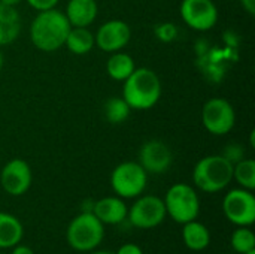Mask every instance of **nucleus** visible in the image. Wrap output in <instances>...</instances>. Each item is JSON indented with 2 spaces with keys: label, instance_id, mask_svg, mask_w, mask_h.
Wrapping results in <instances>:
<instances>
[{
  "label": "nucleus",
  "instance_id": "obj_1",
  "mask_svg": "<svg viewBox=\"0 0 255 254\" xmlns=\"http://www.w3.org/2000/svg\"><path fill=\"white\" fill-rule=\"evenodd\" d=\"M70 22L57 7L40 10L30 24L31 43L42 52H54L64 46Z\"/></svg>",
  "mask_w": 255,
  "mask_h": 254
},
{
  "label": "nucleus",
  "instance_id": "obj_2",
  "mask_svg": "<svg viewBox=\"0 0 255 254\" xmlns=\"http://www.w3.org/2000/svg\"><path fill=\"white\" fill-rule=\"evenodd\" d=\"M160 76L149 67H136L124 81L123 97L136 111H148L154 108L161 97Z\"/></svg>",
  "mask_w": 255,
  "mask_h": 254
},
{
  "label": "nucleus",
  "instance_id": "obj_3",
  "mask_svg": "<svg viewBox=\"0 0 255 254\" xmlns=\"http://www.w3.org/2000/svg\"><path fill=\"white\" fill-rule=\"evenodd\" d=\"M233 181V163L223 154H212L200 159L193 169L194 186L205 193H218Z\"/></svg>",
  "mask_w": 255,
  "mask_h": 254
},
{
  "label": "nucleus",
  "instance_id": "obj_4",
  "mask_svg": "<svg viewBox=\"0 0 255 254\" xmlns=\"http://www.w3.org/2000/svg\"><path fill=\"white\" fill-rule=\"evenodd\" d=\"M66 238L73 250L93 252L105 238V225L93 213H81L69 223Z\"/></svg>",
  "mask_w": 255,
  "mask_h": 254
},
{
  "label": "nucleus",
  "instance_id": "obj_5",
  "mask_svg": "<svg viewBox=\"0 0 255 254\" xmlns=\"http://www.w3.org/2000/svg\"><path fill=\"white\" fill-rule=\"evenodd\" d=\"M163 202L167 216L179 225L197 220L200 214V199L196 189L184 183L173 184L166 192Z\"/></svg>",
  "mask_w": 255,
  "mask_h": 254
},
{
  "label": "nucleus",
  "instance_id": "obj_6",
  "mask_svg": "<svg viewBox=\"0 0 255 254\" xmlns=\"http://www.w3.org/2000/svg\"><path fill=\"white\" fill-rule=\"evenodd\" d=\"M148 184V174L139 162H123L111 174V187L121 199L140 196Z\"/></svg>",
  "mask_w": 255,
  "mask_h": 254
},
{
  "label": "nucleus",
  "instance_id": "obj_7",
  "mask_svg": "<svg viewBox=\"0 0 255 254\" xmlns=\"http://www.w3.org/2000/svg\"><path fill=\"white\" fill-rule=\"evenodd\" d=\"M202 124L214 136H224L236 126L235 106L224 97H212L202 108Z\"/></svg>",
  "mask_w": 255,
  "mask_h": 254
},
{
  "label": "nucleus",
  "instance_id": "obj_8",
  "mask_svg": "<svg viewBox=\"0 0 255 254\" xmlns=\"http://www.w3.org/2000/svg\"><path fill=\"white\" fill-rule=\"evenodd\" d=\"M166 207L161 198L155 195L137 196L134 204L127 211V219L133 228L154 229L166 219Z\"/></svg>",
  "mask_w": 255,
  "mask_h": 254
},
{
  "label": "nucleus",
  "instance_id": "obj_9",
  "mask_svg": "<svg viewBox=\"0 0 255 254\" xmlns=\"http://www.w3.org/2000/svg\"><path fill=\"white\" fill-rule=\"evenodd\" d=\"M226 219L235 226L251 228L255 222V196L247 189H232L223 199Z\"/></svg>",
  "mask_w": 255,
  "mask_h": 254
},
{
  "label": "nucleus",
  "instance_id": "obj_10",
  "mask_svg": "<svg viewBox=\"0 0 255 254\" xmlns=\"http://www.w3.org/2000/svg\"><path fill=\"white\" fill-rule=\"evenodd\" d=\"M179 13L182 21L196 31L212 30L220 18L218 7L212 0H182Z\"/></svg>",
  "mask_w": 255,
  "mask_h": 254
},
{
  "label": "nucleus",
  "instance_id": "obj_11",
  "mask_svg": "<svg viewBox=\"0 0 255 254\" xmlns=\"http://www.w3.org/2000/svg\"><path fill=\"white\" fill-rule=\"evenodd\" d=\"M33 183V172L24 159L9 160L0 172V186L10 196L25 195Z\"/></svg>",
  "mask_w": 255,
  "mask_h": 254
},
{
  "label": "nucleus",
  "instance_id": "obj_12",
  "mask_svg": "<svg viewBox=\"0 0 255 254\" xmlns=\"http://www.w3.org/2000/svg\"><path fill=\"white\" fill-rule=\"evenodd\" d=\"M131 39V28L123 19H109L105 21L94 34L96 46L103 52L112 54L123 51Z\"/></svg>",
  "mask_w": 255,
  "mask_h": 254
},
{
  "label": "nucleus",
  "instance_id": "obj_13",
  "mask_svg": "<svg viewBox=\"0 0 255 254\" xmlns=\"http://www.w3.org/2000/svg\"><path fill=\"white\" fill-rule=\"evenodd\" d=\"M173 163V153L169 145L160 139L143 142L139 150V165L146 174H164Z\"/></svg>",
  "mask_w": 255,
  "mask_h": 254
},
{
  "label": "nucleus",
  "instance_id": "obj_14",
  "mask_svg": "<svg viewBox=\"0 0 255 254\" xmlns=\"http://www.w3.org/2000/svg\"><path fill=\"white\" fill-rule=\"evenodd\" d=\"M128 207L126 205L124 199L120 196H106L94 202L93 214L106 226V225H120L127 219Z\"/></svg>",
  "mask_w": 255,
  "mask_h": 254
},
{
  "label": "nucleus",
  "instance_id": "obj_15",
  "mask_svg": "<svg viewBox=\"0 0 255 254\" xmlns=\"http://www.w3.org/2000/svg\"><path fill=\"white\" fill-rule=\"evenodd\" d=\"M64 15L72 27H88L99 15L97 0H69Z\"/></svg>",
  "mask_w": 255,
  "mask_h": 254
},
{
  "label": "nucleus",
  "instance_id": "obj_16",
  "mask_svg": "<svg viewBox=\"0 0 255 254\" xmlns=\"http://www.w3.org/2000/svg\"><path fill=\"white\" fill-rule=\"evenodd\" d=\"M21 15L15 6L0 3V46L13 43L21 33Z\"/></svg>",
  "mask_w": 255,
  "mask_h": 254
},
{
  "label": "nucleus",
  "instance_id": "obj_17",
  "mask_svg": "<svg viewBox=\"0 0 255 254\" xmlns=\"http://www.w3.org/2000/svg\"><path fill=\"white\" fill-rule=\"evenodd\" d=\"M182 240L188 250L191 252H203L211 244V232L197 220H191L182 225Z\"/></svg>",
  "mask_w": 255,
  "mask_h": 254
},
{
  "label": "nucleus",
  "instance_id": "obj_18",
  "mask_svg": "<svg viewBox=\"0 0 255 254\" xmlns=\"http://www.w3.org/2000/svg\"><path fill=\"white\" fill-rule=\"evenodd\" d=\"M22 235V223L15 216L0 211V250L15 247L21 243Z\"/></svg>",
  "mask_w": 255,
  "mask_h": 254
},
{
  "label": "nucleus",
  "instance_id": "obj_19",
  "mask_svg": "<svg viewBox=\"0 0 255 254\" xmlns=\"http://www.w3.org/2000/svg\"><path fill=\"white\" fill-rule=\"evenodd\" d=\"M64 46L75 55H85L94 46V33L88 27H70Z\"/></svg>",
  "mask_w": 255,
  "mask_h": 254
},
{
  "label": "nucleus",
  "instance_id": "obj_20",
  "mask_svg": "<svg viewBox=\"0 0 255 254\" xmlns=\"http://www.w3.org/2000/svg\"><path fill=\"white\" fill-rule=\"evenodd\" d=\"M136 69V63L133 57L124 51H117L112 52L111 57L106 61V73L109 75L111 79L124 82Z\"/></svg>",
  "mask_w": 255,
  "mask_h": 254
},
{
  "label": "nucleus",
  "instance_id": "obj_21",
  "mask_svg": "<svg viewBox=\"0 0 255 254\" xmlns=\"http://www.w3.org/2000/svg\"><path fill=\"white\" fill-rule=\"evenodd\" d=\"M131 111L133 109L124 100L123 96L121 97L120 96L109 97L103 105V115H105L106 121L111 124H123L124 121H127Z\"/></svg>",
  "mask_w": 255,
  "mask_h": 254
},
{
  "label": "nucleus",
  "instance_id": "obj_22",
  "mask_svg": "<svg viewBox=\"0 0 255 254\" xmlns=\"http://www.w3.org/2000/svg\"><path fill=\"white\" fill-rule=\"evenodd\" d=\"M233 180L247 190L254 192L255 189V160L242 159L233 165Z\"/></svg>",
  "mask_w": 255,
  "mask_h": 254
},
{
  "label": "nucleus",
  "instance_id": "obj_23",
  "mask_svg": "<svg viewBox=\"0 0 255 254\" xmlns=\"http://www.w3.org/2000/svg\"><path fill=\"white\" fill-rule=\"evenodd\" d=\"M230 244L233 250L239 254H247L255 252V235L248 226H238L232 234Z\"/></svg>",
  "mask_w": 255,
  "mask_h": 254
},
{
  "label": "nucleus",
  "instance_id": "obj_24",
  "mask_svg": "<svg viewBox=\"0 0 255 254\" xmlns=\"http://www.w3.org/2000/svg\"><path fill=\"white\" fill-rule=\"evenodd\" d=\"M155 36L161 42H173L178 37V27L172 22H161L155 25Z\"/></svg>",
  "mask_w": 255,
  "mask_h": 254
},
{
  "label": "nucleus",
  "instance_id": "obj_25",
  "mask_svg": "<svg viewBox=\"0 0 255 254\" xmlns=\"http://www.w3.org/2000/svg\"><path fill=\"white\" fill-rule=\"evenodd\" d=\"M244 154H245V151L238 145V144H229V147L224 150V153H223V156L229 160V162H232L233 165L236 163V162H239V160H242L244 159Z\"/></svg>",
  "mask_w": 255,
  "mask_h": 254
},
{
  "label": "nucleus",
  "instance_id": "obj_26",
  "mask_svg": "<svg viewBox=\"0 0 255 254\" xmlns=\"http://www.w3.org/2000/svg\"><path fill=\"white\" fill-rule=\"evenodd\" d=\"M34 10L40 12V10H48L52 9L58 4L60 0H25Z\"/></svg>",
  "mask_w": 255,
  "mask_h": 254
},
{
  "label": "nucleus",
  "instance_id": "obj_27",
  "mask_svg": "<svg viewBox=\"0 0 255 254\" xmlns=\"http://www.w3.org/2000/svg\"><path fill=\"white\" fill-rule=\"evenodd\" d=\"M115 254H143V252H142V249L137 244L128 243V244L121 246Z\"/></svg>",
  "mask_w": 255,
  "mask_h": 254
},
{
  "label": "nucleus",
  "instance_id": "obj_28",
  "mask_svg": "<svg viewBox=\"0 0 255 254\" xmlns=\"http://www.w3.org/2000/svg\"><path fill=\"white\" fill-rule=\"evenodd\" d=\"M244 10L250 15H255V0H241Z\"/></svg>",
  "mask_w": 255,
  "mask_h": 254
},
{
  "label": "nucleus",
  "instance_id": "obj_29",
  "mask_svg": "<svg viewBox=\"0 0 255 254\" xmlns=\"http://www.w3.org/2000/svg\"><path fill=\"white\" fill-rule=\"evenodd\" d=\"M10 254H34V252L30 247H27V246L16 244L15 247H12V253Z\"/></svg>",
  "mask_w": 255,
  "mask_h": 254
},
{
  "label": "nucleus",
  "instance_id": "obj_30",
  "mask_svg": "<svg viewBox=\"0 0 255 254\" xmlns=\"http://www.w3.org/2000/svg\"><path fill=\"white\" fill-rule=\"evenodd\" d=\"M22 0H0V3H3V4H7V6H15L16 7V4H19Z\"/></svg>",
  "mask_w": 255,
  "mask_h": 254
},
{
  "label": "nucleus",
  "instance_id": "obj_31",
  "mask_svg": "<svg viewBox=\"0 0 255 254\" xmlns=\"http://www.w3.org/2000/svg\"><path fill=\"white\" fill-rule=\"evenodd\" d=\"M3 64H4V58H3V54H1V51H0V72H1V69H3Z\"/></svg>",
  "mask_w": 255,
  "mask_h": 254
},
{
  "label": "nucleus",
  "instance_id": "obj_32",
  "mask_svg": "<svg viewBox=\"0 0 255 254\" xmlns=\"http://www.w3.org/2000/svg\"><path fill=\"white\" fill-rule=\"evenodd\" d=\"M93 254H112V253H109V252H94Z\"/></svg>",
  "mask_w": 255,
  "mask_h": 254
},
{
  "label": "nucleus",
  "instance_id": "obj_33",
  "mask_svg": "<svg viewBox=\"0 0 255 254\" xmlns=\"http://www.w3.org/2000/svg\"><path fill=\"white\" fill-rule=\"evenodd\" d=\"M247 254H255V252H250V253H247Z\"/></svg>",
  "mask_w": 255,
  "mask_h": 254
},
{
  "label": "nucleus",
  "instance_id": "obj_34",
  "mask_svg": "<svg viewBox=\"0 0 255 254\" xmlns=\"http://www.w3.org/2000/svg\"><path fill=\"white\" fill-rule=\"evenodd\" d=\"M0 254H1V253H0Z\"/></svg>",
  "mask_w": 255,
  "mask_h": 254
}]
</instances>
